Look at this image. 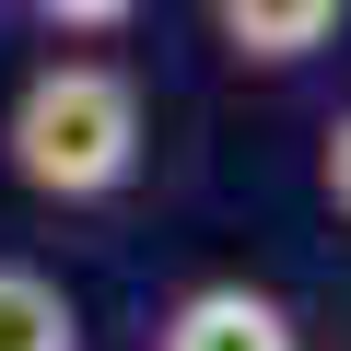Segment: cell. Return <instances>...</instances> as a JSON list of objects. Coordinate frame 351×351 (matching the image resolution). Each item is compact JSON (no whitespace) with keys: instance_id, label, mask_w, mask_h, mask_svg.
Here are the masks:
<instances>
[{"instance_id":"obj_4","label":"cell","mask_w":351,"mask_h":351,"mask_svg":"<svg viewBox=\"0 0 351 351\" xmlns=\"http://www.w3.org/2000/svg\"><path fill=\"white\" fill-rule=\"evenodd\" d=\"M0 351H82V304L24 258H0Z\"/></svg>"},{"instance_id":"obj_1","label":"cell","mask_w":351,"mask_h":351,"mask_svg":"<svg viewBox=\"0 0 351 351\" xmlns=\"http://www.w3.org/2000/svg\"><path fill=\"white\" fill-rule=\"evenodd\" d=\"M0 164H12V188L59 199V211H94L141 176V94L117 59H47L12 117H0Z\"/></svg>"},{"instance_id":"obj_3","label":"cell","mask_w":351,"mask_h":351,"mask_svg":"<svg viewBox=\"0 0 351 351\" xmlns=\"http://www.w3.org/2000/svg\"><path fill=\"white\" fill-rule=\"evenodd\" d=\"M339 12H351V0H211V24H223V47H234L246 71L316 59V47L339 36Z\"/></svg>"},{"instance_id":"obj_2","label":"cell","mask_w":351,"mask_h":351,"mask_svg":"<svg viewBox=\"0 0 351 351\" xmlns=\"http://www.w3.org/2000/svg\"><path fill=\"white\" fill-rule=\"evenodd\" d=\"M152 351H304V328L258 281H188V293L152 316Z\"/></svg>"},{"instance_id":"obj_5","label":"cell","mask_w":351,"mask_h":351,"mask_svg":"<svg viewBox=\"0 0 351 351\" xmlns=\"http://www.w3.org/2000/svg\"><path fill=\"white\" fill-rule=\"evenodd\" d=\"M24 12H36L47 36H129L141 0H24Z\"/></svg>"},{"instance_id":"obj_6","label":"cell","mask_w":351,"mask_h":351,"mask_svg":"<svg viewBox=\"0 0 351 351\" xmlns=\"http://www.w3.org/2000/svg\"><path fill=\"white\" fill-rule=\"evenodd\" d=\"M316 188H328V211L351 223V106L328 117V141H316Z\"/></svg>"}]
</instances>
